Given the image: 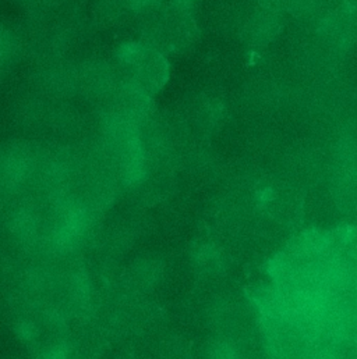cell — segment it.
I'll list each match as a JSON object with an SVG mask.
<instances>
[{
	"label": "cell",
	"mask_w": 357,
	"mask_h": 359,
	"mask_svg": "<svg viewBox=\"0 0 357 359\" xmlns=\"http://www.w3.org/2000/svg\"><path fill=\"white\" fill-rule=\"evenodd\" d=\"M268 312L357 359V229L303 233L278 258Z\"/></svg>",
	"instance_id": "obj_1"
}]
</instances>
